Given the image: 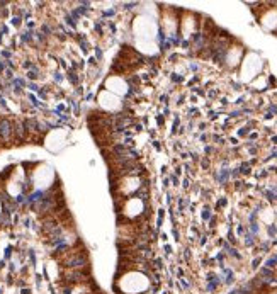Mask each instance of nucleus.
Instances as JSON below:
<instances>
[{
    "instance_id": "obj_5",
    "label": "nucleus",
    "mask_w": 277,
    "mask_h": 294,
    "mask_svg": "<svg viewBox=\"0 0 277 294\" xmlns=\"http://www.w3.org/2000/svg\"><path fill=\"white\" fill-rule=\"evenodd\" d=\"M264 197H265L269 202H272V204L277 202V192H276V190H272V189H265V190H264Z\"/></svg>"
},
{
    "instance_id": "obj_42",
    "label": "nucleus",
    "mask_w": 277,
    "mask_h": 294,
    "mask_svg": "<svg viewBox=\"0 0 277 294\" xmlns=\"http://www.w3.org/2000/svg\"><path fill=\"white\" fill-rule=\"evenodd\" d=\"M220 102H221V105H228V104H230V100H228V97H221V99H220Z\"/></svg>"
},
{
    "instance_id": "obj_36",
    "label": "nucleus",
    "mask_w": 277,
    "mask_h": 294,
    "mask_svg": "<svg viewBox=\"0 0 277 294\" xmlns=\"http://www.w3.org/2000/svg\"><path fill=\"white\" fill-rule=\"evenodd\" d=\"M158 100H160V102H162V104H168V95H167V94L160 95V99H158Z\"/></svg>"
},
{
    "instance_id": "obj_9",
    "label": "nucleus",
    "mask_w": 277,
    "mask_h": 294,
    "mask_svg": "<svg viewBox=\"0 0 277 294\" xmlns=\"http://www.w3.org/2000/svg\"><path fill=\"white\" fill-rule=\"evenodd\" d=\"M250 133H252V128H248L245 124V126H241L240 129H238V133H236V134H238V138H246Z\"/></svg>"
},
{
    "instance_id": "obj_18",
    "label": "nucleus",
    "mask_w": 277,
    "mask_h": 294,
    "mask_svg": "<svg viewBox=\"0 0 277 294\" xmlns=\"http://www.w3.org/2000/svg\"><path fill=\"white\" fill-rule=\"evenodd\" d=\"M190 90H192L194 94L201 95V97H206V89H202V87H192Z\"/></svg>"
},
{
    "instance_id": "obj_50",
    "label": "nucleus",
    "mask_w": 277,
    "mask_h": 294,
    "mask_svg": "<svg viewBox=\"0 0 277 294\" xmlns=\"http://www.w3.org/2000/svg\"><path fill=\"white\" fill-rule=\"evenodd\" d=\"M276 269H277V267H276Z\"/></svg>"
},
{
    "instance_id": "obj_34",
    "label": "nucleus",
    "mask_w": 277,
    "mask_h": 294,
    "mask_svg": "<svg viewBox=\"0 0 277 294\" xmlns=\"http://www.w3.org/2000/svg\"><path fill=\"white\" fill-rule=\"evenodd\" d=\"M208 223H209V228H214L216 223H218V218H216V216H213V218H211V219L208 221Z\"/></svg>"
},
{
    "instance_id": "obj_41",
    "label": "nucleus",
    "mask_w": 277,
    "mask_h": 294,
    "mask_svg": "<svg viewBox=\"0 0 277 294\" xmlns=\"http://www.w3.org/2000/svg\"><path fill=\"white\" fill-rule=\"evenodd\" d=\"M246 138H248L250 141H253V140H257V138H258V133H250V134H248Z\"/></svg>"
},
{
    "instance_id": "obj_1",
    "label": "nucleus",
    "mask_w": 277,
    "mask_h": 294,
    "mask_svg": "<svg viewBox=\"0 0 277 294\" xmlns=\"http://www.w3.org/2000/svg\"><path fill=\"white\" fill-rule=\"evenodd\" d=\"M243 53H245V48L241 46V44H230V48H228V51L225 54L223 66L228 70H236L241 65Z\"/></svg>"
},
{
    "instance_id": "obj_14",
    "label": "nucleus",
    "mask_w": 277,
    "mask_h": 294,
    "mask_svg": "<svg viewBox=\"0 0 277 294\" xmlns=\"http://www.w3.org/2000/svg\"><path fill=\"white\" fill-rule=\"evenodd\" d=\"M199 162H201V167H202L204 170H208L209 165H211V157H204V158H201Z\"/></svg>"
},
{
    "instance_id": "obj_31",
    "label": "nucleus",
    "mask_w": 277,
    "mask_h": 294,
    "mask_svg": "<svg viewBox=\"0 0 277 294\" xmlns=\"http://www.w3.org/2000/svg\"><path fill=\"white\" fill-rule=\"evenodd\" d=\"M172 235H173V238H175V240H177V242H178V240H180V233H178V230H177V228H175V226H173V228H172Z\"/></svg>"
},
{
    "instance_id": "obj_4",
    "label": "nucleus",
    "mask_w": 277,
    "mask_h": 294,
    "mask_svg": "<svg viewBox=\"0 0 277 294\" xmlns=\"http://www.w3.org/2000/svg\"><path fill=\"white\" fill-rule=\"evenodd\" d=\"M264 267L276 270V267H277V253H272L269 258H265V262H264Z\"/></svg>"
},
{
    "instance_id": "obj_17",
    "label": "nucleus",
    "mask_w": 277,
    "mask_h": 294,
    "mask_svg": "<svg viewBox=\"0 0 277 294\" xmlns=\"http://www.w3.org/2000/svg\"><path fill=\"white\" fill-rule=\"evenodd\" d=\"M116 12H117V7L114 9H109V10H102V17H114Z\"/></svg>"
},
{
    "instance_id": "obj_22",
    "label": "nucleus",
    "mask_w": 277,
    "mask_h": 294,
    "mask_svg": "<svg viewBox=\"0 0 277 294\" xmlns=\"http://www.w3.org/2000/svg\"><path fill=\"white\" fill-rule=\"evenodd\" d=\"M260 263H262V257H255L253 260H252V269H253V270H257Z\"/></svg>"
},
{
    "instance_id": "obj_7",
    "label": "nucleus",
    "mask_w": 277,
    "mask_h": 294,
    "mask_svg": "<svg viewBox=\"0 0 277 294\" xmlns=\"http://www.w3.org/2000/svg\"><path fill=\"white\" fill-rule=\"evenodd\" d=\"M201 218H202V221H209L211 218H213V211H211L209 206H204L202 211H201Z\"/></svg>"
},
{
    "instance_id": "obj_33",
    "label": "nucleus",
    "mask_w": 277,
    "mask_h": 294,
    "mask_svg": "<svg viewBox=\"0 0 277 294\" xmlns=\"http://www.w3.org/2000/svg\"><path fill=\"white\" fill-rule=\"evenodd\" d=\"M189 157L192 158L194 162H199V160H201V157H199V155H197L196 151H190V153H189Z\"/></svg>"
},
{
    "instance_id": "obj_44",
    "label": "nucleus",
    "mask_w": 277,
    "mask_h": 294,
    "mask_svg": "<svg viewBox=\"0 0 277 294\" xmlns=\"http://www.w3.org/2000/svg\"><path fill=\"white\" fill-rule=\"evenodd\" d=\"M206 126H208V124H206V122H199V131H204V129H206Z\"/></svg>"
},
{
    "instance_id": "obj_8",
    "label": "nucleus",
    "mask_w": 277,
    "mask_h": 294,
    "mask_svg": "<svg viewBox=\"0 0 277 294\" xmlns=\"http://www.w3.org/2000/svg\"><path fill=\"white\" fill-rule=\"evenodd\" d=\"M267 235H269V238H276L277 237V225L276 223H270V225H267Z\"/></svg>"
},
{
    "instance_id": "obj_2",
    "label": "nucleus",
    "mask_w": 277,
    "mask_h": 294,
    "mask_svg": "<svg viewBox=\"0 0 277 294\" xmlns=\"http://www.w3.org/2000/svg\"><path fill=\"white\" fill-rule=\"evenodd\" d=\"M213 177H214V180L220 185H226L228 180L231 179V170L230 168H220V170H216V172L213 173Z\"/></svg>"
},
{
    "instance_id": "obj_46",
    "label": "nucleus",
    "mask_w": 277,
    "mask_h": 294,
    "mask_svg": "<svg viewBox=\"0 0 277 294\" xmlns=\"http://www.w3.org/2000/svg\"><path fill=\"white\" fill-rule=\"evenodd\" d=\"M180 173H182V168H180V167H175V172H173V175H177V177H178Z\"/></svg>"
},
{
    "instance_id": "obj_28",
    "label": "nucleus",
    "mask_w": 277,
    "mask_h": 294,
    "mask_svg": "<svg viewBox=\"0 0 277 294\" xmlns=\"http://www.w3.org/2000/svg\"><path fill=\"white\" fill-rule=\"evenodd\" d=\"M95 56H97V60H102V56H104V51H102V48H95Z\"/></svg>"
},
{
    "instance_id": "obj_12",
    "label": "nucleus",
    "mask_w": 277,
    "mask_h": 294,
    "mask_svg": "<svg viewBox=\"0 0 277 294\" xmlns=\"http://www.w3.org/2000/svg\"><path fill=\"white\" fill-rule=\"evenodd\" d=\"M265 112H270L272 116H277V102H270V104H267Z\"/></svg>"
},
{
    "instance_id": "obj_38",
    "label": "nucleus",
    "mask_w": 277,
    "mask_h": 294,
    "mask_svg": "<svg viewBox=\"0 0 277 294\" xmlns=\"http://www.w3.org/2000/svg\"><path fill=\"white\" fill-rule=\"evenodd\" d=\"M199 141H202V143H206V141H208V134H206V133H201V134H199Z\"/></svg>"
},
{
    "instance_id": "obj_39",
    "label": "nucleus",
    "mask_w": 277,
    "mask_h": 294,
    "mask_svg": "<svg viewBox=\"0 0 277 294\" xmlns=\"http://www.w3.org/2000/svg\"><path fill=\"white\" fill-rule=\"evenodd\" d=\"M208 243V235H201V240H199V245H206Z\"/></svg>"
},
{
    "instance_id": "obj_15",
    "label": "nucleus",
    "mask_w": 277,
    "mask_h": 294,
    "mask_svg": "<svg viewBox=\"0 0 277 294\" xmlns=\"http://www.w3.org/2000/svg\"><path fill=\"white\" fill-rule=\"evenodd\" d=\"M218 95H220V94H218V90H216V89L206 90V97H208V99H218Z\"/></svg>"
},
{
    "instance_id": "obj_16",
    "label": "nucleus",
    "mask_w": 277,
    "mask_h": 294,
    "mask_svg": "<svg viewBox=\"0 0 277 294\" xmlns=\"http://www.w3.org/2000/svg\"><path fill=\"white\" fill-rule=\"evenodd\" d=\"M163 216H165V209H158V218H157V228H160L163 223Z\"/></svg>"
},
{
    "instance_id": "obj_27",
    "label": "nucleus",
    "mask_w": 277,
    "mask_h": 294,
    "mask_svg": "<svg viewBox=\"0 0 277 294\" xmlns=\"http://www.w3.org/2000/svg\"><path fill=\"white\" fill-rule=\"evenodd\" d=\"M155 119H157V124H158V126H163V122H165V116H163V114H157V117H155Z\"/></svg>"
},
{
    "instance_id": "obj_20",
    "label": "nucleus",
    "mask_w": 277,
    "mask_h": 294,
    "mask_svg": "<svg viewBox=\"0 0 277 294\" xmlns=\"http://www.w3.org/2000/svg\"><path fill=\"white\" fill-rule=\"evenodd\" d=\"M216 151H218V150H216L214 146H211V145H206V146H204V153H206L208 157H209V155H214Z\"/></svg>"
},
{
    "instance_id": "obj_45",
    "label": "nucleus",
    "mask_w": 277,
    "mask_h": 294,
    "mask_svg": "<svg viewBox=\"0 0 277 294\" xmlns=\"http://www.w3.org/2000/svg\"><path fill=\"white\" fill-rule=\"evenodd\" d=\"M153 148H157V150H162V145H160V141H153Z\"/></svg>"
},
{
    "instance_id": "obj_24",
    "label": "nucleus",
    "mask_w": 277,
    "mask_h": 294,
    "mask_svg": "<svg viewBox=\"0 0 277 294\" xmlns=\"http://www.w3.org/2000/svg\"><path fill=\"white\" fill-rule=\"evenodd\" d=\"M236 233H238V237H243L246 233V226L243 225H236Z\"/></svg>"
},
{
    "instance_id": "obj_11",
    "label": "nucleus",
    "mask_w": 277,
    "mask_h": 294,
    "mask_svg": "<svg viewBox=\"0 0 277 294\" xmlns=\"http://www.w3.org/2000/svg\"><path fill=\"white\" fill-rule=\"evenodd\" d=\"M170 80H172L173 84H182L184 80H185V77L180 73H170Z\"/></svg>"
},
{
    "instance_id": "obj_19",
    "label": "nucleus",
    "mask_w": 277,
    "mask_h": 294,
    "mask_svg": "<svg viewBox=\"0 0 277 294\" xmlns=\"http://www.w3.org/2000/svg\"><path fill=\"white\" fill-rule=\"evenodd\" d=\"M211 140H213L216 145H225V138H221L220 134H211Z\"/></svg>"
},
{
    "instance_id": "obj_48",
    "label": "nucleus",
    "mask_w": 277,
    "mask_h": 294,
    "mask_svg": "<svg viewBox=\"0 0 277 294\" xmlns=\"http://www.w3.org/2000/svg\"><path fill=\"white\" fill-rule=\"evenodd\" d=\"M230 143L231 145H238V140L236 138H230Z\"/></svg>"
},
{
    "instance_id": "obj_10",
    "label": "nucleus",
    "mask_w": 277,
    "mask_h": 294,
    "mask_svg": "<svg viewBox=\"0 0 277 294\" xmlns=\"http://www.w3.org/2000/svg\"><path fill=\"white\" fill-rule=\"evenodd\" d=\"M178 128H180V117H178V116H175V117H173V124H172L170 133H172V134H177Z\"/></svg>"
},
{
    "instance_id": "obj_40",
    "label": "nucleus",
    "mask_w": 277,
    "mask_h": 294,
    "mask_svg": "<svg viewBox=\"0 0 277 294\" xmlns=\"http://www.w3.org/2000/svg\"><path fill=\"white\" fill-rule=\"evenodd\" d=\"M197 82H199V77L196 75L192 80H189V82H187V85H189V87H192V85H194V84H197Z\"/></svg>"
},
{
    "instance_id": "obj_30",
    "label": "nucleus",
    "mask_w": 277,
    "mask_h": 294,
    "mask_svg": "<svg viewBox=\"0 0 277 294\" xmlns=\"http://www.w3.org/2000/svg\"><path fill=\"white\" fill-rule=\"evenodd\" d=\"M238 177H240V170H238V167H236V168L231 170V179H238Z\"/></svg>"
},
{
    "instance_id": "obj_13",
    "label": "nucleus",
    "mask_w": 277,
    "mask_h": 294,
    "mask_svg": "<svg viewBox=\"0 0 277 294\" xmlns=\"http://www.w3.org/2000/svg\"><path fill=\"white\" fill-rule=\"evenodd\" d=\"M226 206H228V199L226 197H220L214 206V209H221V207H226Z\"/></svg>"
},
{
    "instance_id": "obj_37",
    "label": "nucleus",
    "mask_w": 277,
    "mask_h": 294,
    "mask_svg": "<svg viewBox=\"0 0 277 294\" xmlns=\"http://www.w3.org/2000/svg\"><path fill=\"white\" fill-rule=\"evenodd\" d=\"M269 158H277V148H276V146L270 150V153H269Z\"/></svg>"
},
{
    "instance_id": "obj_25",
    "label": "nucleus",
    "mask_w": 277,
    "mask_h": 294,
    "mask_svg": "<svg viewBox=\"0 0 277 294\" xmlns=\"http://www.w3.org/2000/svg\"><path fill=\"white\" fill-rule=\"evenodd\" d=\"M180 46H182V49H185V51H189V49H190V41H189V39H182V43H180Z\"/></svg>"
},
{
    "instance_id": "obj_43",
    "label": "nucleus",
    "mask_w": 277,
    "mask_h": 294,
    "mask_svg": "<svg viewBox=\"0 0 277 294\" xmlns=\"http://www.w3.org/2000/svg\"><path fill=\"white\" fill-rule=\"evenodd\" d=\"M163 248H165V253H167V255H170V253H172V247H170V245H165Z\"/></svg>"
},
{
    "instance_id": "obj_35",
    "label": "nucleus",
    "mask_w": 277,
    "mask_h": 294,
    "mask_svg": "<svg viewBox=\"0 0 277 294\" xmlns=\"http://www.w3.org/2000/svg\"><path fill=\"white\" fill-rule=\"evenodd\" d=\"M182 187H184V189H189V187H190V180H189L187 177L182 180Z\"/></svg>"
},
{
    "instance_id": "obj_26",
    "label": "nucleus",
    "mask_w": 277,
    "mask_h": 294,
    "mask_svg": "<svg viewBox=\"0 0 277 294\" xmlns=\"http://www.w3.org/2000/svg\"><path fill=\"white\" fill-rule=\"evenodd\" d=\"M136 5H140L138 2H133V4H124V10H134Z\"/></svg>"
},
{
    "instance_id": "obj_32",
    "label": "nucleus",
    "mask_w": 277,
    "mask_h": 294,
    "mask_svg": "<svg viewBox=\"0 0 277 294\" xmlns=\"http://www.w3.org/2000/svg\"><path fill=\"white\" fill-rule=\"evenodd\" d=\"M168 179H170V182H172V185H175V187L178 185V177H177V175H170Z\"/></svg>"
},
{
    "instance_id": "obj_47",
    "label": "nucleus",
    "mask_w": 277,
    "mask_h": 294,
    "mask_svg": "<svg viewBox=\"0 0 277 294\" xmlns=\"http://www.w3.org/2000/svg\"><path fill=\"white\" fill-rule=\"evenodd\" d=\"M270 141H272V143H274V145L277 146V134H274V136H270Z\"/></svg>"
},
{
    "instance_id": "obj_23",
    "label": "nucleus",
    "mask_w": 277,
    "mask_h": 294,
    "mask_svg": "<svg viewBox=\"0 0 277 294\" xmlns=\"http://www.w3.org/2000/svg\"><path fill=\"white\" fill-rule=\"evenodd\" d=\"M187 68L192 70V72H199V68H201V66H199V63H196V61H189V63H187Z\"/></svg>"
},
{
    "instance_id": "obj_3",
    "label": "nucleus",
    "mask_w": 277,
    "mask_h": 294,
    "mask_svg": "<svg viewBox=\"0 0 277 294\" xmlns=\"http://www.w3.org/2000/svg\"><path fill=\"white\" fill-rule=\"evenodd\" d=\"M255 243H257V237H253L252 233L246 231L245 235H243V245L248 247V248H252V247H255Z\"/></svg>"
},
{
    "instance_id": "obj_29",
    "label": "nucleus",
    "mask_w": 277,
    "mask_h": 294,
    "mask_svg": "<svg viewBox=\"0 0 277 294\" xmlns=\"http://www.w3.org/2000/svg\"><path fill=\"white\" fill-rule=\"evenodd\" d=\"M243 104H245V95H241V97H238V99L235 100V105H241V107H243Z\"/></svg>"
},
{
    "instance_id": "obj_21",
    "label": "nucleus",
    "mask_w": 277,
    "mask_h": 294,
    "mask_svg": "<svg viewBox=\"0 0 277 294\" xmlns=\"http://www.w3.org/2000/svg\"><path fill=\"white\" fill-rule=\"evenodd\" d=\"M68 80H70L72 84H78V73H75V72H70V73H68Z\"/></svg>"
},
{
    "instance_id": "obj_49",
    "label": "nucleus",
    "mask_w": 277,
    "mask_h": 294,
    "mask_svg": "<svg viewBox=\"0 0 277 294\" xmlns=\"http://www.w3.org/2000/svg\"><path fill=\"white\" fill-rule=\"evenodd\" d=\"M168 114H170V109H168V107H165V109H163V116H168Z\"/></svg>"
},
{
    "instance_id": "obj_6",
    "label": "nucleus",
    "mask_w": 277,
    "mask_h": 294,
    "mask_svg": "<svg viewBox=\"0 0 277 294\" xmlns=\"http://www.w3.org/2000/svg\"><path fill=\"white\" fill-rule=\"evenodd\" d=\"M238 170H240V175H250V173H252V165L248 162H241L240 167H238Z\"/></svg>"
}]
</instances>
